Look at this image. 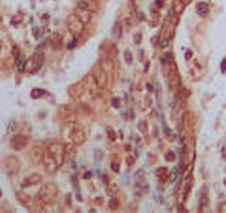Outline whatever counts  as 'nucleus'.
Returning a JSON list of instances; mask_svg holds the SVG:
<instances>
[{"label": "nucleus", "mask_w": 226, "mask_h": 213, "mask_svg": "<svg viewBox=\"0 0 226 213\" xmlns=\"http://www.w3.org/2000/svg\"><path fill=\"white\" fill-rule=\"evenodd\" d=\"M112 106L114 107V108H120V100L118 98H114V99L112 100Z\"/></svg>", "instance_id": "34"}, {"label": "nucleus", "mask_w": 226, "mask_h": 213, "mask_svg": "<svg viewBox=\"0 0 226 213\" xmlns=\"http://www.w3.org/2000/svg\"><path fill=\"white\" fill-rule=\"evenodd\" d=\"M17 195H18L19 201L22 203L23 206H28V208H30L31 206H33L32 198H31V196H29L28 194H25L23 192H18V193H17Z\"/></svg>", "instance_id": "16"}, {"label": "nucleus", "mask_w": 226, "mask_h": 213, "mask_svg": "<svg viewBox=\"0 0 226 213\" xmlns=\"http://www.w3.org/2000/svg\"><path fill=\"white\" fill-rule=\"evenodd\" d=\"M76 38H74L73 41H72L71 43H69V45H68V49H73L74 47H76Z\"/></svg>", "instance_id": "36"}, {"label": "nucleus", "mask_w": 226, "mask_h": 213, "mask_svg": "<svg viewBox=\"0 0 226 213\" xmlns=\"http://www.w3.org/2000/svg\"><path fill=\"white\" fill-rule=\"evenodd\" d=\"M16 62H17V68H18L19 72H23L25 67H27V62H25V57H23L22 54H18Z\"/></svg>", "instance_id": "17"}, {"label": "nucleus", "mask_w": 226, "mask_h": 213, "mask_svg": "<svg viewBox=\"0 0 226 213\" xmlns=\"http://www.w3.org/2000/svg\"><path fill=\"white\" fill-rule=\"evenodd\" d=\"M124 59H125V61H127V64H132V61H133V57H132V53L130 52L129 50H125L124 51Z\"/></svg>", "instance_id": "27"}, {"label": "nucleus", "mask_w": 226, "mask_h": 213, "mask_svg": "<svg viewBox=\"0 0 226 213\" xmlns=\"http://www.w3.org/2000/svg\"><path fill=\"white\" fill-rule=\"evenodd\" d=\"M165 64H170L171 60H172V53H166V56L164 57Z\"/></svg>", "instance_id": "35"}, {"label": "nucleus", "mask_w": 226, "mask_h": 213, "mask_svg": "<svg viewBox=\"0 0 226 213\" xmlns=\"http://www.w3.org/2000/svg\"><path fill=\"white\" fill-rule=\"evenodd\" d=\"M139 130H141V131L143 132V133H145V131H146V125H145V123L144 122H140L139 123Z\"/></svg>", "instance_id": "33"}, {"label": "nucleus", "mask_w": 226, "mask_h": 213, "mask_svg": "<svg viewBox=\"0 0 226 213\" xmlns=\"http://www.w3.org/2000/svg\"><path fill=\"white\" fill-rule=\"evenodd\" d=\"M59 116H60V118H61L64 122H67V123H69V124H72L76 121V112H74V110H72L70 107H67V106L62 107L61 109L59 110Z\"/></svg>", "instance_id": "8"}, {"label": "nucleus", "mask_w": 226, "mask_h": 213, "mask_svg": "<svg viewBox=\"0 0 226 213\" xmlns=\"http://www.w3.org/2000/svg\"><path fill=\"white\" fill-rule=\"evenodd\" d=\"M76 16H78V18H79L84 25L90 21V12L86 8H79V10L76 12Z\"/></svg>", "instance_id": "15"}, {"label": "nucleus", "mask_w": 226, "mask_h": 213, "mask_svg": "<svg viewBox=\"0 0 226 213\" xmlns=\"http://www.w3.org/2000/svg\"><path fill=\"white\" fill-rule=\"evenodd\" d=\"M168 43H170V39H166V38H164L162 41H161V48H165V47H168Z\"/></svg>", "instance_id": "31"}, {"label": "nucleus", "mask_w": 226, "mask_h": 213, "mask_svg": "<svg viewBox=\"0 0 226 213\" xmlns=\"http://www.w3.org/2000/svg\"><path fill=\"white\" fill-rule=\"evenodd\" d=\"M82 86H83L84 90L89 92L92 97L95 96V92H97V89H99L97 83V80L94 78V76L92 73L88 74L85 78L83 79V81H82Z\"/></svg>", "instance_id": "7"}, {"label": "nucleus", "mask_w": 226, "mask_h": 213, "mask_svg": "<svg viewBox=\"0 0 226 213\" xmlns=\"http://www.w3.org/2000/svg\"><path fill=\"white\" fill-rule=\"evenodd\" d=\"M175 178H176V169L174 168L172 171V175H171V181H174L175 180Z\"/></svg>", "instance_id": "37"}, {"label": "nucleus", "mask_w": 226, "mask_h": 213, "mask_svg": "<svg viewBox=\"0 0 226 213\" xmlns=\"http://www.w3.org/2000/svg\"><path fill=\"white\" fill-rule=\"evenodd\" d=\"M196 9H197L198 13L201 16H205L208 12V6L205 2H200L197 5V7H196Z\"/></svg>", "instance_id": "19"}, {"label": "nucleus", "mask_w": 226, "mask_h": 213, "mask_svg": "<svg viewBox=\"0 0 226 213\" xmlns=\"http://www.w3.org/2000/svg\"><path fill=\"white\" fill-rule=\"evenodd\" d=\"M41 181H42V177H41L40 174H38V173H33V174L27 177L25 180L22 181L21 187H22L23 189L29 188V187H32V185L39 184Z\"/></svg>", "instance_id": "11"}, {"label": "nucleus", "mask_w": 226, "mask_h": 213, "mask_svg": "<svg viewBox=\"0 0 226 213\" xmlns=\"http://www.w3.org/2000/svg\"><path fill=\"white\" fill-rule=\"evenodd\" d=\"M76 157V148L74 143H67L64 145V161L71 162Z\"/></svg>", "instance_id": "13"}, {"label": "nucleus", "mask_w": 226, "mask_h": 213, "mask_svg": "<svg viewBox=\"0 0 226 213\" xmlns=\"http://www.w3.org/2000/svg\"><path fill=\"white\" fill-rule=\"evenodd\" d=\"M165 160L166 161H168V162H173L174 160H175V154L173 152H166V154H165Z\"/></svg>", "instance_id": "28"}, {"label": "nucleus", "mask_w": 226, "mask_h": 213, "mask_svg": "<svg viewBox=\"0 0 226 213\" xmlns=\"http://www.w3.org/2000/svg\"><path fill=\"white\" fill-rule=\"evenodd\" d=\"M111 168H112V170H114V172H119V170H120V165H119V163H117V162H112V163H111Z\"/></svg>", "instance_id": "32"}, {"label": "nucleus", "mask_w": 226, "mask_h": 213, "mask_svg": "<svg viewBox=\"0 0 226 213\" xmlns=\"http://www.w3.org/2000/svg\"><path fill=\"white\" fill-rule=\"evenodd\" d=\"M1 47L2 46H1V42H0V54H1Z\"/></svg>", "instance_id": "39"}, {"label": "nucleus", "mask_w": 226, "mask_h": 213, "mask_svg": "<svg viewBox=\"0 0 226 213\" xmlns=\"http://www.w3.org/2000/svg\"><path fill=\"white\" fill-rule=\"evenodd\" d=\"M48 151L56 159L59 167H61L64 163V145L60 144L58 142H54L48 147Z\"/></svg>", "instance_id": "4"}, {"label": "nucleus", "mask_w": 226, "mask_h": 213, "mask_svg": "<svg viewBox=\"0 0 226 213\" xmlns=\"http://www.w3.org/2000/svg\"><path fill=\"white\" fill-rule=\"evenodd\" d=\"M59 192V189L54 183L52 182H48L46 184H43V187L40 189V191L38 192L37 195V200L39 202H41L42 204L44 203H49L53 200L57 196Z\"/></svg>", "instance_id": "1"}, {"label": "nucleus", "mask_w": 226, "mask_h": 213, "mask_svg": "<svg viewBox=\"0 0 226 213\" xmlns=\"http://www.w3.org/2000/svg\"><path fill=\"white\" fill-rule=\"evenodd\" d=\"M3 171L7 174H15L18 172L19 168H20V162H19L18 158L13 157V155H9L6 159H3L2 163H1Z\"/></svg>", "instance_id": "3"}, {"label": "nucleus", "mask_w": 226, "mask_h": 213, "mask_svg": "<svg viewBox=\"0 0 226 213\" xmlns=\"http://www.w3.org/2000/svg\"><path fill=\"white\" fill-rule=\"evenodd\" d=\"M68 29L74 36V38H79L84 31V23L80 20L76 15H72L68 19Z\"/></svg>", "instance_id": "2"}, {"label": "nucleus", "mask_w": 226, "mask_h": 213, "mask_svg": "<svg viewBox=\"0 0 226 213\" xmlns=\"http://www.w3.org/2000/svg\"><path fill=\"white\" fill-rule=\"evenodd\" d=\"M107 131H108V135H109L110 140H115V132H114V130L109 127V128H107Z\"/></svg>", "instance_id": "29"}, {"label": "nucleus", "mask_w": 226, "mask_h": 213, "mask_svg": "<svg viewBox=\"0 0 226 213\" xmlns=\"http://www.w3.org/2000/svg\"><path fill=\"white\" fill-rule=\"evenodd\" d=\"M42 155H43V151L41 148L39 147H35L32 148L30 152V157L35 163H39L40 161H42Z\"/></svg>", "instance_id": "14"}, {"label": "nucleus", "mask_w": 226, "mask_h": 213, "mask_svg": "<svg viewBox=\"0 0 226 213\" xmlns=\"http://www.w3.org/2000/svg\"><path fill=\"white\" fill-rule=\"evenodd\" d=\"M156 175L160 178L161 180H164L166 175H168V169L166 168H160L158 171H156Z\"/></svg>", "instance_id": "23"}, {"label": "nucleus", "mask_w": 226, "mask_h": 213, "mask_svg": "<svg viewBox=\"0 0 226 213\" xmlns=\"http://www.w3.org/2000/svg\"><path fill=\"white\" fill-rule=\"evenodd\" d=\"M109 206H110V208L113 209V210H117V209L119 208V206H120V201H119V199L115 198V196H113V198H112L111 200H110Z\"/></svg>", "instance_id": "24"}, {"label": "nucleus", "mask_w": 226, "mask_h": 213, "mask_svg": "<svg viewBox=\"0 0 226 213\" xmlns=\"http://www.w3.org/2000/svg\"><path fill=\"white\" fill-rule=\"evenodd\" d=\"M133 39H134V42L136 43V45H140V42L142 41V36H141L140 33H135Z\"/></svg>", "instance_id": "30"}, {"label": "nucleus", "mask_w": 226, "mask_h": 213, "mask_svg": "<svg viewBox=\"0 0 226 213\" xmlns=\"http://www.w3.org/2000/svg\"><path fill=\"white\" fill-rule=\"evenodd\" d=\"M42 162H43V165H44V169H46L47 172H49V173H54L59 168H60L58 165V163H57L56 159H54V158L52 157V154L48 151V149L43 151Z\"/></svg>", "instance_id": "5"}, {"label": "nucleus", "mask_w": 226, "mask_h": 213, "mask_svg": "<svg viewBox=\"0 0 226 213\" xmlns=\"http://www.w3.org/2000/svg\"><path fill=\"white\" fill-rule=\"evenodd\" d=\"M69 137H70V140L73 142L76 145H81L83 144L86 140V135L85 132L83 131L80 128L73 127L71 128L70 132H69Z\"/></svg>", "instance_id": "6"}, {"label": "nucleus", "mask_w": 226, "mask_h": 213, "mask_svg": "<svg viewBox=\"0 0 226 213\" xmlns=\"http://www.w3.org/2000/svg\"><path fill=\"white\" fill-rule=\"evenodd\" d=\"M174 33H175V28H174V26H170L168 28H166V32H165L164 38L170 39V40H171V39L173 38Z\"/></svg>", "instance_id": "21"}, {"label": "nucleus", "mask_w": 226, "mask_h": 213, "mask_svg": "<svg viewBox=\"0 0 226 213\" xmlns=\"http://www.w3.org/2000/svg\"><path fill=\"white\" fill-rule=\"evenodd\" d=\"M113 35H114L118 39L121 38V36H122V28H121L120 23H115V27L113 28Z\"/></svg>", "instance_id": "25"}, {"label": "nucleus", "mask_w": 226, "mask_h": 213, "mask_svg": "<svg viewBox=\"0 0 226 213\" xmlns=\"http://www.w3.org/2000/svg\"><path fill=\"white\" fill-rule=\"evenodd\" d=\"M61 40H62V37L59 32H53L50 37V41L53 46H59V45L61 46Z\"/></svg>", "instance_id": "18"}, {"label": "nucleus", "mask_w": 226, "mask_h": 213, "mask_svg": "<svg viewBox=\"0 0 226 213\" xmlns=\"http://www.w3.org/2000/svg\"><path fill=\"white\" fill-rule=\"evenodd\" d=\"M168 86H170L171 90H173V91H178L181 86V80H180V77H178V72H176L175 70H172L170 72V74H168Z\"/></svg>", "instance_id": "12"}, {"label": "nucleus", "mask_w": 226, "mask_h": 213, "mask_svg": "<svg viewBox=\"0 0 226 213\" xmlns=\"http://www.w3.org/2000/svg\"><path fill=\"white\" fill-rule=\"evenodd\" d=\"M191 58V51H187V52H186V59H190Z\"/></svg>", "instance_id": "38"}, {"label": "nucleus", "mask_w": 226, "mask_h": 213, "mask_svg": "<svg viewBox=\"0 0 226 213\" xmlns=\"http://www.w3.org/2000/svg\"><path fill=\"white\" fill-rule=\"evenodd\" d=\"M43 90L42 89H39V88H35L32 90V91H31V93H30V96L32 97L33 99H38V98H40L41 96H42L43 94Z\"/></svg>", "instance_id": "22"}, {"label": "nucleus", "mask_w": 226, "mask_h": 213, "mask_svg": "<svg viewBox=\"0 0 226 213\" xmlns=\"http://www.w3.org/2000/svg\"><path fill=\"white\" fill-rule=\"evenodd\" d=\"M144 177H145V172L143 170L136 171V172H135V174H134V179L137 181V182L140 181V183L142 182L143 180H144Z\"/></svg>", "instance_id": "26"}, {"label": "nucleus", "mask_w": 226, "mask_h": 213, "mask_svg": "<svg viewBox=\"0 0 226 213\" xmlns=\"http://www.w3.org/2000/svg\"><path fill=\"white\" fill-rule=\"evenodd\" d=\"M164 133H165V138H166V140H168V141H173V140L175 139V133H174V131L173 130H171L170 128L168 127H164Z\"/></svg>", "instance_id": "20"}, {"label": "nucleus", "mask_w": 226, "mask_h": 213, "mask_svg": "<svg viewBox=\"0 0 226 213\" xmlns=\"http://www.w3.org/2000/svg\"><path fill=\"white\" fill-rule=\"evenodd\" d=\"M27 144H28V138L25 137V135H15L10 141L11 148H12L13 150H17V151L25 149V148L27 147Z\"/></svg>", "instance_id": "9"}, {"label": "nucleus", "mask_w": 226, "mask_h": 213, "mask_svg": "<svg viewBox=\"0 0 226 213\" xmlns=\"http://www.w3.org/2000/svg\"><path fill=\"white\" fill-rule=\"evenodd\" d=\"M94 78L97 80L98 87H99L100 90L104 89L105 84H107V72L103 70L100 66H98V68L95 69V72H94Z\"/></svg>", "instance_id": "10"}]
</instances>
